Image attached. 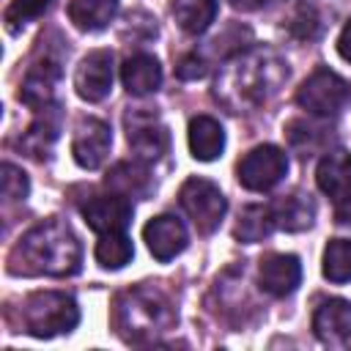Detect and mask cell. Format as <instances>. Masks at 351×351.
<instances>
[{"instance_id": "6da1fadb", "label": "cell", "mask_w": 351, "mask_h": 351, "mask_svg": "<svg viewBox=\"0 0 351 351\" xmlns=\"http://www.w3.org/2000/svg\"><path fill=\"white\" fill-rule=\"evenodd\" d=\"M288 74V63L277 49L250 47L225 60L214 80V99L230 112H250L277 96Z\"/></svg>"}, {"instance_id": "7a4b0ae2", "label": "cell", "mask_w": 351, "mask_h": 351, "mask_svg": "<svg viewBox=\"0 0 351 351\" xmlns=\"http://www.w3.org/2000/svg\"><path fill=\"white\" fill-rule=\"evenodd\" d=\"M82 247L74 230L52 217L38 225H33L11 250L8 255V271L11 274H27V277H69L80 271Z\"/></svg>"}, {"instance_id": "3957f363", "label": "cell", "mask_w": 351, "mask_h": 351, "mask_svg": "<svg viewBox=\"0 0 351 351\" xmlns=\"http://www.w3.org/2000/svg\"><path fill=\"white\" fill-rule=\"evenodd\" d=\"M178 315L173 302L154 285H137L123 291L112 307L115 332L129 343L156 340L176 326Z\"/></svg>"}, {"instance_id": "277c9868", "label": "cell", "mask_w": 351, "mask_h": 351, "mask_svg": "<svg viewBox=\"0 0 351 351\" xmlns=\"http://www.w3.org/2000/svg\"><path fill=\"white\" fill-rule=\"evenodd\" d=\"M19 324H22V332L33 337L66 335L80 324V307L69 293L36 291L22 302Z\"/></svg>"}, {"instance_id": "5b68a950", "label": "cell", "mask_w": 351, "mask_h": 351, "mask_svg": "<svg viewBox=\"0 0 351 351\" xmlns=\"http://www.w3.org/2000/svg\"><path fill=\"white\" fill-rule=\"evenodd\" d=\"M60 63H63V49L55 44H47L44 38L38 41V52L25 71V80L19 85V101H25L33 110H44L52 104L55 88L60 82Z\"/></svg>"}, {"instance_id": "8992f818", "label": "cell", "mask_w": 351, "mask_h": 351, "mask_svg": "<svg viewBox=\"0 0 351 351\" xmlns=\"http://www.w3.org/2000/svg\"><path fill=\"white\" fill-rule=\"evenodd\" d=\"M178 200L200 233H214L228 211L225 195L208 178H186L178 192Z\"/></svg>"}, {"instance_id": "52a82bcc", "label": "cell", "mask_w": 351, "mask_h": 351, "mask_svg": "<svg viewBox=\"0 0 351 351\" xmlns=\"http://www.w3.org/2000/svg\"><path fill=\"white\" fill-rule=\"evenodd\" d=\"M348 99V85L340 74H335L332 69H315L302 88L296 90V101L302 110H307L315 118H329L337 115L340 107Z\"/></svg>"}, {"instance_id": "ba28073f", "label": "cell", "mask_w": 351, "mask_h": 351, "mask_svg": "<svg viewBox=\"0 0 351 351\" xmlns=\"http://www.w3.org/2000/svg\"><path fill=\"white\" fill-rule=\"evenodd\" d=\"M285 173H288V156L277 145H255L236 165L239 184L252 192H269L285 178Z\"/></svg>"}, {"instance_id": "9c48e42d", "label": "cell", "mask_w": 351, "mask_h": 351, "mask_svg": "<svg viewBox=\"0 0 351 351\" xmlns=\"http://www.w3.org/2000/svg\"><path fill=\"white\" fill-rule=\"evenodd\" d=\"M123 126H126V140L140 162H156L162 154H167L170 137L154 110L148 107L129 110L123 115Z\"/></svg>"}, {"instance_id": "30bf717a", "label": "cell", "mask_w": 351, "mask_h": 351, "mask_svg": "<svg viewBox=\"0 0 351 351\" xmlns=\"http://www.w3.org/2000/svg\"><path fill=\"white\" fill-rule=\"evenodd\" d=\"M77 96L85 101H101L112 88V52L93 49L88 52L74 71Z\"/></svg>"}, {"instance_id": "8fae6325", "label": "cell", "mask_w": 351, "mask_h": 351, "mask_svg": "<svg viewBox=\"0 0 351 351\" xmlns=\"http://www.w3.org/2000/svg\"><path fill=\"white\" fill-rule=\"evenodd\" d=\"M112 145V132L104 121L99 118H82L74 129V140H71V154L74 162L85 170H96Z\"/></svg>"}, {"instance_id": "7c38bea8", "label": "cell", "mask_w": 351, "mask_h": 351, "mask_svg": "<svg viewBox=\"0 0 351 351\" xmlns=\"http://www.w3.org/2000/svg\"><path fill=\"white\" fill-rule=\"evenodd\" d=\"M132 200L112 192V195H96L82 206V217L85 222L96 230V233H115V230H126V225L132 222Z\"/></svg>"}, {"instance_id": "4fadbf2b", "label": "cell", "mask_w": 351, "mask_h": 351, "mask_svg": "<svg viewBox=\"0 0 351 351\" xmlns=\"http://www.w3.org/2000/svg\"><path fill=\"white\" fill-rule=\"evenodd\" d=\"M258 280H261V288L269 296H288V293L296 291V285L302 280V263H299L296 255L269 252V255L261 258Z\"/></svg>"}, {"instance_id": "5bb4252c", "label": "cell", "mask_w": 351, "mask_h": 351, "mask_svg": "<svg viewBox=\"0 0 351 351\" xmlns=\"http://www.w3.org/2000/svg\"><path fill=\"white\" fill-rule=\"evenodd\" d=\"M313 332L326 346H348L351 343V302L326 299L313 313Z\"/></svg>"}, {"instance_id": "9a60e30c", "label": "cell", "mask_w": 351, "mask_h": 351, "mask_svg": "<svg viewBox=\"0 0 351 351\" xmlns=\"http://www.w3.org/2000/svg\"><path fill=\"white\" fill-rule=\"evenodd\" d=\"M143 239L151 250V255L156 261H170L176 258L178 252H184L189 236H186V228L178 217L173 214H162V217H154L145 228H143Z\"/></svg>"}, {"instance_id": "2e32d148", "label": "cell", "mask_w": 351, "mask_h": 351, "mask_svg": "<svg viewBox=\"0 0 351 351\" xmlns=\"http://www.w3.org/2000/svg\"><path fill=\"white\" fill-rule=\"evenodd\" d=\"M315 181L324 195L335 203H343L351 195V154L343 148L326 151L315 167Z\"/></svg>"}, {"instance_id": "e0dca14e", "label": "cell", "mask_w": 351, "mask_h": 351, "mask_svg": "<svg viewBox=\"0 0 351 351\" xmlns=\"http://www.w3.org/2000/svg\"><path fill=\"white\" fill-rule=\"evenodd\" d=\"M41 115L30 123V129L19 137V148L33 156V159H41L52 151V143L58 140V132H60V107H44L38 110Z\"/></svg>"}, {"instance_id": "ac0fdd59", "label": "cell", "mask_w": 351, "mask_h": 351, "mask_svg": "<svg viewBox=\"0 0 351 351\" xmlns=\"http://www.w3.org/2000/svg\"><path fill=\"white\" fill-rule=\"evenodd\" d=\"M121 80H123V88L132 93V96H145V93H154L162 82V66L154 55H145V52H137L132 58L123 60L121 66Z\"/></svg>"}, {"instance_id": "d6986e66", "label": "cell", "mask_w": 351, "mask_h": 351, "mask_svg": "<svg viewBox=\"0 0 351 351\" xmlns=\"http://www.w3.org/2000/svg\"><path fill=\"white\" fill-rule=\"evenodd\" d=\"M225 148V132L211 115H195L189 121V151L200 162H214Z\"/></svg>"}, {"instance_id": "ffe728a7", "label": "cell", "mask_w": 351, "mask_h": 351, "mask_svg": "<svg viewBox=\"0 0 351 351\" xmlns=\"http://www.w3.org/2000/svg\"><path fill=\"white\" fill-rule=\"evenodd\" d=\"M271 214H274V225L280 230L299 233V230H304V228L313 225V219H315V203L310 200V195L293 192V195H282L277 203H271Z\"/></svg>"}, {"instance_id": "44dd1931", "label": "cell", "mask_w": 351, "mask_h": 351, "mask_svg": "<svg viewBox=\"0 0 351 351\" xmlns=\"http://www.w3.org/2000/svg\"><path fill=\"white\" fill-rule=\"evenodd\" d=\"M104 184L112 189V192H118V195H123V197H145L148 192H151V186H154V181H151V173L143 167V162H118L110 173H107V178H104Z\"/></svg>"}, {"instance_id": "7402d4cb", "label": "cell", "mask_w": 351, "mask_h": 351, "mask_svg": "<svg viewBox=\"0 0 351 351\" xmlns=\"http://www.w3.org/2000/svg\"><path fill=\"white\" fill-rule=\"evenodd\" d=\"M118 11V0H69V19L85 33L104 30Z\"/></svg>"}, {"instance_id": "603a6c76", "label": "cell", "mask_w": 351, "mask_h": 351, "mask_svg": "<svg viewBox=\"0 0 351 351\" xmlns=\"http://www.w3.org/2000/svg\"><path fill=\"white\" fill-rule=\"evenodd\" d=\"M274 214H271V206H244L241 214H239V222L233 228V236L244 244H255V241H263L271 230H274Z\"/></svg>"}, {"instance_id": "cb8c5ba5", "label": "cell", "mask_w": 351, "mask_h": 351, "mask_svg": "<svg viewBox=\"0 0 351 351\" xmlns=\"http://www.w3.org/2000/svg\"><path fill=\"white\" fill-rule=\"evenodd\" d=\"M170 11H173V16H176L181 30L197 36V33H203L214 22L217 0H173Z\"/></svg>"}, {"instance_id": "d4e9b609", "label": "cell", "mask_w": 351, "mask_h": 351, "mask_svg": "<svg viewBox=\"0 0 351 351\" xmlns=\"http://www.w3.org/2000/svg\"><path fill=\"white\" fill-rule=\"evenodd\" d=\"M132 255H134V247H132V241L123 230L101 233V239L96 244V261L104 269H121L132 261Z\"/></svg>"}, {"instance_id": "484cf974", "label": "cell", "mask_w": 351, "mask_h": 351, "mask_svg": "<svg viewBox=\"0 0 351 351\" xmlns=\"http://www.w3.org/2000/svg\"><path fill=\"white\" fill-rule=\"evenodd\" d=\"M324 277L329 282L351 280V239H332L324 250Z\"/></svg>"}, {"instance_id": "4316f807", "label": "cell", "mask_w": 351, "mask_h": 351, "mask_svg": "<svg viewBox=\"0 0 351 351\" xmlns=\"http://www.w3.org/2000/svg\"><path fill=\"white\" fill-rule=\"evenodd\" d=\"M52 0H11L8 3V11H5V25L11 33H16L22 25L38 19L47 8H49Z\"/></svg>"}, {"instance_id": "83f0119b", "label": "cell", "mask_w": 351, "mask_h": 351, "mask_svg": "<svg viewBox=\"0 0 351 351\" xmlns=\"http://www.w3.org/2000/svg\"><path fill=\"white\" fill-rule=\"evenodd\" d=\"M288 33L299 41H313L321 33V19L313 5H299L296 14L288 19Z\"/></svg>"}, {"instance_id": "f1b7e54d", "label": "cell", "mask_w": 351, "mask_h": 351, "mask_svg": "<svg viewBox=\"0 0 351 351\" xmlns=\"http://www.w3.org/2000/svg\"><path fill=\"white\" fill-rule=\"evenodd\" d=\"M27 192H30L27 176H25L16 165L5 162V165H3V197H5V200H25Z\"/></svg>"}, {"instance_id": "f546056e", "label": "cell", "mask_w": 351, "mask_h": 351, "mask_svg": "<svg viewBox=\"0 0 351 351\" xmlns=\"http://www.w3.org/2000/svg\"><path fill=\"white\" fill-rule=\"evenodd\" d=\"M206 71H208V66H206L203 58H197V52L186 55V58L178 63V77H181V80H197V77H203Z\"/></svg>"}, {"instance_id": "4dcf8cb0", "label": "cell", "mask_w": 351, "mask_h": 351, "mask_svg": "<svg viewBox=\"0 0 351 351\" xmlns=\"http://www.w3.org/2000/svg\"><path fill=\"white\" fill-rule=\"evenodd\" d=\"M337 52H340L343 60L351 63V19L346 22V27H343V33H340V38H337Z\"/></svg>"}, {"instance_id": "1f68e13d", "label": "cell", "mask_w": 351, "mask_h": 351, "mask_svg": "<svg viewBox=\"0 0 351 351\" xmlns=\"http://www.w3.org/2000/svg\"><path fill=\"white\" fill-rule=\"evenodd\" d=\"M335 217H337V222H340V225H351V195H348L343 203H337Z\"/></svg>"}, {"instance_id": "d6a6232c", "label": "cell", "mask_w": 351, "mask_h": 351, "mask_svg": "<svg viewBox=\"0 0 351 351\" xmlns=\"http://www.w3.org/2000/svg\"><path fill=\"white\" fill-rule=\"evenodd\" d=\"M266 0H230V5L233 8H239V11H255V8H261Z\"/></svg>"}]
</instances>
